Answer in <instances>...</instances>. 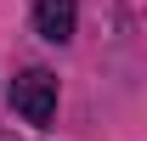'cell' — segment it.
<instances>
[{
	"instance_id": "obj_1",
	"label": "cell",
	"mask_w": 147,
	"mask_h": 141,
	"mask_svg": "<svg viewBox=\"0 0 147 141\" xmlns=\"http://www.w3.org/2000/svg\"><path fill=\"white\" fill-rule=\"evenodd\" d=\"M57 96H62V85H57L51 68H23L11 79V113L23 124H34V130H45L57 119Z\"/></svg>"
},
{
	"instance_id": "obj_2",
	"label": "cell",
	"mask_w": 147,
	"mask_h": 141,
	"mask_svg": "<svg viewBox=\"0 0 147 141\" xmlns=\"http://www.w3.org/2000/svg\"><path fill=\"white\" fill-rule=\"evenodd\" d=\"M79 28V6L74 0H34V34L45 45H68Z\"/></svg>"
}]
</instances>
